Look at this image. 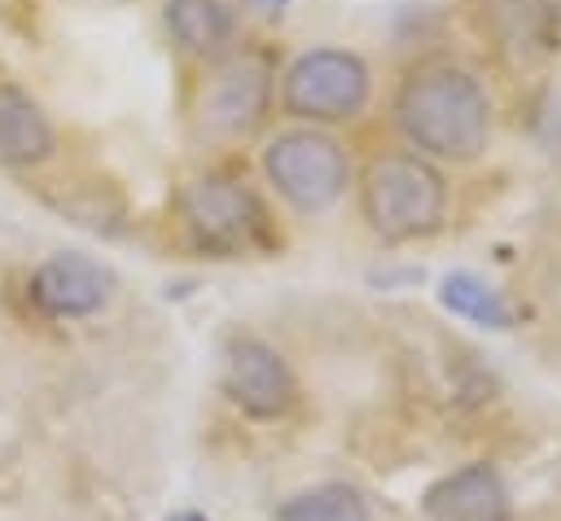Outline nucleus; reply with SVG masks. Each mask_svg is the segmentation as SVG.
<instances>
[{"instance_id":"obj_8","label":"nucleus","mask_w":561,"mask_h":521,"mask_svg":"<svg viewBox=\"0 0 561 521\" xmlns=\"http://www.w3.org/2000/svg\"><path fill=\"white\" fill-rule=\"evenodd\" d=\"M267 96H272V66L259 53L224 57L210 70V79L202 83V101H197L202 127H210V131H245V127H254L263 118Z\"/></svg>"},{"instance_id":"obj_15","label":"nucleus","mask_w":561,"mask_h":521,"mask_svg":"<svg viewBox=\"0 0 561 521\" xmlns=\"http://www.w3.org/2000/svg\"><path fill=\"white\" fill-rule=\"evenodd\" d=\"M167 521H206V517H197V512H175V517H167Z\"/></svg>"},{"instance_id":"obj_11","label":"nucleus","mask_w":561,"mask_h":521,"mask_svg":"<svg viewBox=\"0 0 561 521\" xmlns=\"http://www.w3.org/2000/svg\"><path fill=\"white\" fill-rule=\"evenodd\" d=\"M167 31L188 53H215L232 35V13L219 0H167Z\"/></svg>"},{"instance_id":"obj_2","label":"nucleus","mask_w":561,"mask_h":521,"mask_svg":"<svg viewBox=\"0 0 561 521\" xmlns=\"http://www.w3.org/2000/svg\"><path fill=\"white\" fill-rule=\"evenodd\" d=\"M359 206L381 241H421L443 228L447 184L416 153H381L364 171Z\"/></svg>"},{"instance_id":"obj_1","label":"nucleus","mask_w":561,"mask_h":521,"mask_svg":"<svg viewBox=\"0 0 561 521\" xmlns=\"http://www.w3.org/2000/svg\"><path fill=\"white\" fill-rule=\"evenodd\" d=\"M394 118H399V131L416 149L434 158L469 162L486 149L491 101L469 70L451 61H434L408 74L394 101Z\"/></svg>"},{"instance_id":"obj_4","label":"nucleus","mask_w":561,"mask_h":521,"mask_svg":"<svg viewBox=\"0 0 561 521\" xmlns=\"http://www.w3.org/2000/svg\"><path fill=\"white\" fill-rule=\"evenodd\" d=\"M263 171L272 180V188L302 215H320L329 210L351 180V162L346 149L316 131V127H298V131H280L267 149H263Z\"/></svg>"},{"instance_id":"obj_9","label":"nucleus","mask_w":561,"mask_h":521,"mask_svg":"<svg viewBox=\"0 0 561 521\" xmlns=\"http://www.w3.org/2000/svg\"><path fill=\"white\" fill-rule=\"evenodd\" d=\"M430 521H508L513 499L504 477L491 464H465L438 477L421 499Z\"/></svg>"},{"instance_id":"obj_3","label":"nucleus","mask_w":561,"mask_h":521,"mask_svg":"<svg viewBox=\"0 0 561 521\" xmlns=\"http://www.w3.org/2000/svg\"><path fill=\"white\" fill-rule=\"evenodd\" d=\"M175 210H180L184 236L215 258H241L254 250H272L276 241L259 193L228 175H202L184 184Z\"/></svg>"},{"instance_id":"obj_5","label":"nucleus","mask_w":561,"mask_h":521,"mask_svg":"<svg viewBox=\"0 0 561 521\" xmlns=\"http://www.w3.org/2000/svg\"><path fill=\"white\" fill-rule=\"evenodd\" d=\"M368 66L342 48H311L280 79V105L302 123H346L368 105Z\"/></svg>"},{"instance_id":"obj_14","label":"nucleus","mask_w":561,"mask_h":521,"mask_svg":"<svg viewBox=\"0 0 561 521\" xmlns=\"http://www.w3.org/2000/svg\"><path fill=\"white\" fill-rule=\"evenodd\" d=\"M250 4H259V9H267V13H276V9H285L289 0H250Z\"/></svg>"},{"instance_id":"obj_12","label":"nucleus","mask_w":561,"mask_h":521,"mask_svg":"<svg viewBox=\"0 0 561 521\" xmlns=\"http://www.w3.org/2000/svg\"><path fill=\"white\" fill-rule=\"evenodd\" d=\"M438 302H443L451 315H460V320H469V324H478V328H513V306L504 302V293L491 289L486 280H478L473 271H451V276H443Z\"/></svg>"},{"instance_id":"obj_6","label":"nucleus","mask_w":561,"mask_h":521,"mask_svg":"<svg viewBox=\"0 0 561 521\" xmlns=\"http://www.w3.org/2000/svg\"><path fill=\"white\" fill-rule=\"evenodd\" d=\"M224 394L254 420H276L294 407L298 385L289 363L263 341V337H232L224 346V377H219Z\"/></svg>"},{"instance_id":"obj_10","label":"nucleus","mask_w":561,"mask_h":521,"mask_svg":"<svg viewBox=\"0 0 561 521\" xmlns=\"http://www.w3.org/2000/svg\"><path fill=\"white\" fill-rule=\"evenodd\" d=\"M57 149V131L35 96L4 83L0 88V162L4 166H35Z\"/></svg>"},{"instance_id":"obj_7","label":"nucleus","mask_w":561,"mask_h":521,"mask_svg":"<svg viewBox=\"0 0 561 521\" xmlns=\"http://www.w3.org/2000/svg\"><path fill=\"white\" fill-rule=\"evenodd\" d=\"M26 293L35 302L39 315L48 320H83V315H96L110 293H114V271L88 254H48L31 280H26Z\"/></svg>"},{"instance_id":"obj_13","label":"nucleus","mask_w":561,"mask_h":521,"mask_svg":"<svg viewBox=\"0 0 561 521\" xmlns=\"http://www.w3.org/2000/svg\"><path fill=\"white\" fill-rule=\"evenodd\" d=\"M276 521H373L368 499L346 482H320L276 508Z\"/></svg>"}]
</instances>
